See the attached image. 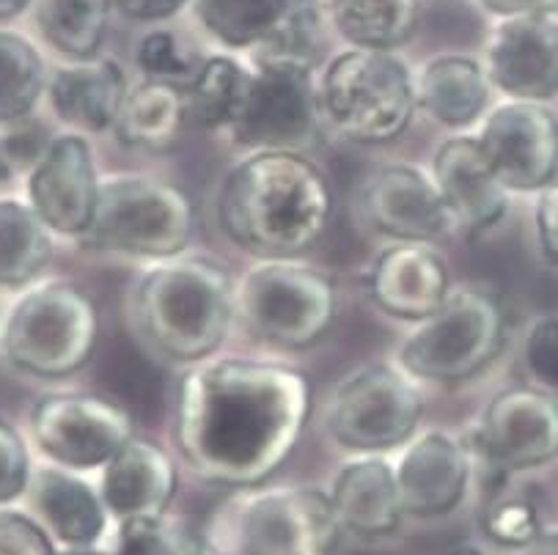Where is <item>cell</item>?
I'll return each instance as SVG.
<instances>
[{"label":"cell","mask_w":558,"mask_h":555,"mask_svg":"<svg viewBox=\"0 0 558 555\" xmlns=\"http://www.w3.org/2000/svg\"><path fill=\"white\" fill-rule=\"evenodd\" d=\"M110 555H193L196 539L162 517H135V520L116 522Z\"/></svg>","instance_id":"836d02e7"},{"label":"cell","mask_w":558,"mask_h":555,"mask_svg":"<svg viewBox=\"0 0 558 555\" xmlns=\"http://www.w3.org/2000/svg\"><path fill=\"white\" fill-rule=\"evenodd\" d=\"M99 184L102 173L92 141L83 132L66 130L52 135L28 168L25 201L52 237L81 240L94 220Z\"/></svg>","instance_id":"5bb4252c"},{"label":"cell","mask_w":558,"mask_h":555,"mask_svg":"<svg viewBox=\"0 0 558 555\" xmlns=\"http://www.w3.org/2000/svg\"><path fill=\"white\" fill-rule=\"evenodd\" d=\"M319 108L352 144H393L418 113L413 69L397 50L344 47L319 69Z\"/></svg>","instance_id":"277c9868"},{"label":"cell","mask_w":558,"mask_h":555,"mask_svg":"<svg viewBox=\"0 0 558 555\" xmlns=\"http://www.w3.org/2000/svg\"><path fill=\"white\" fill-rule=\"evenodd\" d=\"M220 231L256 258H298L333 218V188L303 152H247L218 190Z\"/></svg>","instance_id":"7a4b0ae2"},{"label":"cell","mask_w":558,"mask_h":555,"mask_svg":"<svg viewBox=\"0 0 558 555\" xmlns=\"http://www.w3.org/2000/svg\"><path fill=\"white\" fill-rule=\"evenodd\" d=\"M31 473L34 464H31L28 443L7 419H0V509L25 498Z\"/></svg>","instance_id":"8d00e7d4"},{"label":"cell","mask_w":558,"mask_h":555,"mask_svg":"<svg viewBox=\"0 0 558 555\" xmlns=\"http://www.w3.org/2000/svg\"><path fill=\"white\" fill-rule=\"evenodd\" d=\"M31 441L56 468L102 470L135 437L133 412L99 394H47L31 407Z\"/></svg>","instance_id":"4fadbf2b"},{"label":"cell","mask_w":558,"mask_h":555,"mask_svg":"<svg viewBox=\"0 0 558 555\" xmlns=\"http://www.w3.org/2000/svg\"><path fill=\"white\" fill-rule=\"evenodd\" d=\"M193 0H110L113 12L144 25H162L191 9Z\"/></svg>","instance_id":"ab89813d"},{"label":"cell","mask_w":558,"mask_h":555,"mask_svg":"<svg viewBox=\"0 0 558 555\" xmlns=\"http://www.w3.org/2000/svg\"><path fill=\"white\" fill-rule=\"evenodd\" d=\"M426 399L397 361H372L352 369L330 390L328 432L350 454L399 451L418 435Z\"/></svg>","instance_id":"8fae6325"},{"label":"cell","mask_w":558,"mask_h":555,"mask_svg":"<svg viewBox=\"0 0 558 555\" xmlns=\"http://www.w3.org/2000/svg\"><path fill=\"white\" fill-rule=\"evenodd\" d=\"M234 287V273L204 253L151 262L130 289V325L162 361L182 366L209 361L236 325Z\"/></svg>","instance_id":"3957f363"},{"label":"cell","mask_w":558,"mask_h":555,"mask_svg":"<svg viewBox=\"0 0 558 555\" xmlns=\"http://www.w3.org/2000/svg\"><path fill=\"white\" fill-rule=\"evenodd\" d=\"M99 343L97 300L72 281L31 283L0 327V350L17 372L66 379L92 363Z\"/></svg>","instance_id":"8992f818"},{"label":"cell","mask_w":558,"mask_h":555,"mask_svg":"<svg viewBox=\"0 0 558 555\" xmlns=\"http://www.w3.org/2000/svg\"><path fill=\"white\" fill-rule=\"evenodd\" d=\"M34 28L50 50L66 61L99 56L108 36L110 0H36Z\"/></svg>","instance_id":"f546056e"},{"label":"cell","mask_w":558,"mask_h":555,"mask_svg":"<svg viewBox=\"0 0 558 555\" xmlns=\"http://www.w3.org/2000/svg\"><path fill=\"white\" fill-rule=\"evenodd\" d=\"M251 94L229 141L242 152H303L317 144L325 119L319 72L308 52H262L251 61Z\"/></svg>","instance_id":"30bf717a"},{"label":"cell","mask_w":558,"mask_h":555,"mask_svg":"<svg viewBox=\"0 0 558 555\" xmlns=\"http://www.w3.org/2000/svg\"><path fill=\"white\" fill-rule=\"evenodd\" d=\"M361 218L391 242H438L457 237V224L432 179L429 168L415 162H386L363 182Z\"/></svg>","instance_id":"2e32d148"},{"label":"cell","mask_w":558,"mask_h":555,"mask_svg":"<svg viewBox=\"0 0 558 555\" xmlns=\"http://www.w3.org/2000/svg\"><path fill=\"white\" fill-rule=\"evenodd\" d=\"M58 555H110L108 550H99V547H61Z\"/></svg>","instance_id":"ee69618b"},{"label":"cell","mask_w":558,"mask_h":555,"mask_svg":"<svg viewBox=\"0 0 558 555\" xmlns=\"http://www.w3.org/2000/svg\"><path fill=\"white\" fill-rule=\"evenodd\" d=\"M473 468L501 484L558 459V396L534 385L495 394L465 437Z\"/></svg>","instance_id":"7c38bea8"},{"label":"cell","mask_w":558,"mask_h":555,"mask_svg":"<svg viewBox=\"0 0 558 555\" xmlns=\"http://www.w3.org/2000/svg\"><path fill=\"white\" fill-rule=\"evenodd\" d=\"M482 531L498 547L523 550L539 536L542 528L539 509L531 504L529 498H518V495H493L484 506L482 515Z\"/></svg>","instance_id":"e575fe53"},{"label":"cell","mask_w":558,"mask_h":555,"mask_svg":"<svg viewBox=\"0 0 558 555\" xmlns=\"http://www.w3.org/2000/svg\"><path fill=\"white\" fill-rule=\"evenodd\" d=\"M25 498L31 515L61 547H99L110 528L99 487L83 473L56 464L34 468Z\"/></svg>","instance_id":"cb8c5ba5"},{"label":"cell","mask_w":558,"mask_h":555,"mask_svg":"<svg viewBox=\"0 0 558 555\" xmlns=\"http://www.w3.org/2000/svg\"><path fill=\"white\" fill-rule=\"evenodd\" d=\"M520 555H558V531H542Z\"/></svg>","instance_id":"b9f144b4"},{"label":"cell","mask_w":558,"mask_h":555,"mask_svg":"<svg viewBox=\"0 0 558 555\" xmlns=\"http://www.w3.org/2000/svg\"><path fill=\"white\" fill-rule=\"evenodd\" d=\"M130 92L128 72L113 56L66 61L50 69L45 99L52 116L83 135L113 132L124 97Z\"/></svg>","instance_id":"603a6c76"},{"label":"cell","mask_w":558,"mask_h":555,"mask_svg":"<svg viewBox=\"0 0 558 555\" xmlns=\"http://www.w3.org/2000/svg\"><path fill=\"white\" fill-rule=\"evenodd\" d=\"M418 110L446 130H468L489 110L493 86L482 58L468 52H438L415 75Z\"/></svg>","instance_id":"484cf974"},{"label":"cell","mask_w":558,"mask_h":555,"mask_svg":"<svg viewBox=\"0 0 558 555\" xmlns=\"http://www.w3.org/2000/svg\"><path fill=\"white\" fill-rule=\"evenodd\" d=\"M97 487L113 522L162 517L179 490L177 459L160 443L135 435L99 470Z\"/></svg>","instance_id":"7402d4cb"},{"label":"cell","mask_w":558,"mask_h":555,"mask_svg":"<svg viewBox=\"0 0 558 555\" xmlns=\"http://www.w3.org/2000/svg\"><path fill=\"white\" fill-rule=\"evenodd\" d=\"M393 473L404 517L438 520L465 504L476 468L465 437L449 430H426L399 448Z\"/></svg>","instance_id":"d6986e66"},{"label":"cell","mask_w":558,"mask_h":555,"mask_svg":"<svg viewBox=\"0 0 558 555\" xmlns=\"http://www.w3.org/2000/svg\"><path fill=\"white\" fill-rule=\"evenodd\" d=\"M457 234L482 237L507 218L509 193L489 168L476 135H451L438 146L429 166Z\"/></svg>","instance_id":"44dd1931"},{"label":"cell","mask_w":558,"mask_h":555,"mask_svg":"<svg viewBox=\"0 0 558 555\" xmlns=\"http://www.w3.org/2000/svg\"><path fill=\"white\" fill-rule=\"evenodd\" d=\"M312 415L300 369L256 358L193 363L173 390L171 437L198 481L223 490L265 487L287 464Z\"/></svg>","instance_id":"6da1fadb"},{"label":"cell","mask_w":558,"mask_h":555,"mask_svg":"<svg viewBox=\"0 0 558 555\" xmlns=\"http://www.w3.org/2000/svg\"><path fill=\"white\" fill-rule=\"evenodd\" d=\"M484 72L493 92L518 102H550L558 97L556 14H523L495 20L484 45Z\"/></svg>","instance_id":"ac0fdd59"},{"label":"cell","mask_w":558,"mask_h":555,"mask_svg":"<svg viewBox=\"0 0 558 555\" xmlns=\"http://www.w3.org/2000/svg\"><path fill=\"white\" fill-rule=\"evenodd\" d=\"M196 234V209L179 184L146 173H102L97 209L81 245L110 256L162 262Z\"/></svg>","instance_id":"52a82bcc"},{"label":"cell","mask_w":558,"mask_h":555,"mask_svg":"<svg viewBox=\"0 0 558 555\" xmlns=\"http://www.w3.org/2000/svg\"><path fill=\"white\" fill-rule=\"evenodd\" d=\"M451 273L435 245L391 242L366 269V292L372 305L399 322L432 316L451 294Z\"/></svg>","instance_id":"ffe728a7"},{"label":"cell","mask_w":558,"mask_h":555,"mask_svg":"<svg viewBox=\"0 0 558 555\" xmlns=\"http://www.w3.org/2000/svg\"><path fill=\"white\" fill-rule=\"evenodd\" d=\"M9 173H12V166H9L7 155H3V146H0V182H7Z\"/></svg>","instance_id":"bcb514c9"},{"label":"cell","mask_w":558,"mask_h":555,"mask_svg":"<svg viewBox=\"0 0 558 555\" xmlns=\"http://www.w3.org/2000/svg\"><path fill=\"white\" fill-rule=\"evenodd\" d=\"M507 338L504 300L489 289L460 287L435 314L415 322L399 343L397 363L415 383L462 385L493 366Z\"/></svg>","instance_id":"ba28073f"},{"label":"cell","mask_w":558,"mask_h":555,"mask_svg":"<svg viewBox=\"0 0 558 555\" xmlns=\"http://www.w3.org/2000/svg\"><path fill=\"white\" fill-rule=\"evenodd\" d=\"M198 63H202V56L184 45L177 31L162 28V25L146 31L135 45V67L144 81H162L184 88L196 75Z\"/></svg>","instance_id":"d6a6232c"},{"label":"cell","mask_w":558,"mask_h":555,"mask_svg":"<svg viewBox=\"0 0 558 555\" xmlns=\"http://www.w3.org/2000/svg\"><path fill=\"white\" fill-rule=\"evenodd\" d=\"M191 12L229 52H305L323 23L325 0H193Z\"/></svg>","instance_id":"e0dca14e"},{"label":"cell","mask_w":558,"mask_h":555,"mask_svg":"<svg viewBox=\"0 0 558 555\" xmlns=\"http://www.w3.org/2000/svg\"><path fill=\"white\" fill-rule=\"evenodd\" d=\"M47 69L39 47L20 31L0 25V124L28 121L45 99Z\"/></svg>","instance_id":"1f68e13d"},{"label":"cell","mask_w":558,"mask_h":555,"mask_svg":"<svg viewBox=\"0 0 558 555\" xmlns=\"http://www.w3.org/2000/svg\"><path fill=\"white\" fill-rule=\"evenodd\" d=\"M251 61H242L236 52H213L198 63L196 75L184 86L187 119L202 130L226 132L240 121L251 94Z\"/></svg>","instance_id":"83f0119b"},{"label":"cell","mask_w":558,"mask_h":555,"mask_svg":"<svg viewBox=\"0 0 558 555\" xmlns=\"http://www.w3.org/2000/svg\"><path fill=\"white\" fill-rule=\"evenodd\" d=\"M0 555H58V544L34 515L0 509Z\"/></svg>","instance_id":"74e56055"},{"label":"cell","mask_w":558,"mask_h":555,"mask_svg":"<svg viewBox=\"0 0 558 555\" xmlns=\"http://www.w3.org/2000/svg\"><path fill=\"white\" fill-rule=\"evenodd\" d=\"M520 363L529 385L558 396V314H542L529 322L520 343Z\"/></svg>","instance_id":"d590c367"},{"label":"cell","mask_w":558,"mask_h":555,"mask_svg":"<svg viewBox=\"0 0 558 555\" xmlns=\"http://www.w3.org/2000/svg\"><path fill=\"white\" fill-rule=\"evenodd\" d=\"M534 231L536 245H539L542 258L558 267V173L553 182L536 193L534 201Z\"/></svg>","instance_id":"f35d334b"},{"label":"cell","mask_w":558,"mask_h":555,"mask_svg":"<svg viewBox=\"0 0 558 555\" xmlns=\"http://www.w3.org/2000/svg\"><path fill=\"white\" fill-rule=\"evenodd\" d=\"M52 258V231L28 201L0 198V287L28 289Z\"/></svg>","instance_id":"4dcf8cb0"},{"label":"cell","mask_w":558,"mask_h":555,"mask_svg":"<svg viewBox=\"0 0 558 555\" xmlns=\"http://www.w3.org/2000/svg\"><path fill=\"white\" fill-rule=\"evenodd\" d=\"M242 330L278 352L312 350L333 327L339 289L325 269L300 258H259L236 278Z\"/></svg>","instance_id":"5b68a950"},{"label":"cell","mask_w":558,"mask_h":555,"mask_svg":"<svg viewBox=\"0 0 558 555\" xmlns=\"http://www.w3.org/2000/svg\"><path fill=\"white\" fill-rule=\"evenodd\" d=\"M187 124L184 88L162 81H141L130 86L116 119V137L128 149L168 152Z\"/></svg>","instance_id":"4316f807"},{"label":"cell","mask_w":558,"mask_h":555,"mask_svg":"<svg viewBox=\"0 0 558 555\" xmlns=\"http://www.w3.org/2000/svg\"><path fill=\"white\" fill-rule=\"evenodd\" d=\"M489 17H523V14H556L558 0H476Z\"/></svg>","instance_id":"60d3db41"},{"label":"cell","mask_w":558,"mask_h":555,"mask_svg":"<svg viewBox=\"0 0 558 555\" xmlns=\"http://www.w3.org/2000/svg\"><path fill=\"white\" fill-rule=\"evenodd\" d=\"M341 531L357 539H386L404 520L397 473L383 454H355L336 470L328 490Z\"/></svg>","instance_id":"d4e9b609"},{"label":"cell","mask_w":558,"mask_h":555,"mask_svg":"<svg viewBox=\"0 0 558 555\" xmlns=\"http://www.w3.org/2000/svg\"><path fill=\"white\" fill-rule=\"evenodd\" d=\"M476 141L507 193H539L558 173V119L542 102L495 105Z\"/></svg>","instance_id":"9a60e30c"},{"label":"cell","mask_w":558,"mask_h":555,"mask_svg":"<svg viewBox=\"0 0 558 555\" xmlns=\"http://www.w3.org/2000/svg\"><path fill=\"white\" fill-rule=\"evenodd\" d=\"M341 531L325 490H242L215 517L213 547L220 555H336Z\"/></svg>","instance_id":"9c48e42d"},{"label":"cell","mask_w":558,"mask_h":555,"mask_svg":"<svg viewBox=\"0 0 558 555\" xmlns=\"http://www.w3.org/2000/svg\"><path fill=\"white\" fill-rule=\"evenodd\" d=\"M36 0H0V25L12 23V20L23 17L25 12L34 9Z\"/></svg>","instance_id":"7bdbcfd3"},{"label":"cell","mask_w":558,"mask_h":555,"mask_svg":"<svg viewBox=\"0 0 558 555\" xmlns=\"http://www.w3.org/2000/svg\"><path fill=\"white\" fill-rule=\"evenodd\" d=\"M325 17L347 47L399 50L418 31L421 0H325Z\"/></svg>","instance_id":"f1b7e54d"},{"label":"cell","mask_w":558,"mask_h":555,"mask_svg":"<svg viewBox=\"0 0 558 555\" xmlns=\"http://www.w3.org/2000/svg\"><path fill=\"white\" fill-rule=\"evenodd\" d=\"M449 555H484V550L476 547V544H460V547L451 550Z\"/></svg>","instance_id":"f6af8a7d"}]
</instances>
